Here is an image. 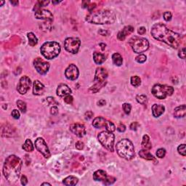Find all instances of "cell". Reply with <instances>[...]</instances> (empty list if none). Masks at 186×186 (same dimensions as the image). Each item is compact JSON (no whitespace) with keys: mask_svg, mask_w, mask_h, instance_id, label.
Here are the masks:
<instances>
[{"mask_svg":"<svg viewBox=\"0 0 186 186\" xmlns=\"http://www.w3.org/2000/svg\"><path fill=\"white\" fill-rule=\"evenodd\" d=\"M115 181H116L115 177H109V176H108L107 178H106L104 181H103V184H105V185H111V184L114 183Z\"/></svg>","mask_w":186,"mask_h":186,"instance_id":"74e56055","label":"cell"},{"mask_svg":"<svg viewBox=\"0 0 186 186\" xmlns=\"http://www.w3.org/2000/svg\"><path fill=\"white\" fill-rule=\"evenodd\" d=\"M81 41L79 38L70 37L67 38L64 42L65 49L68 52H71L72 54L77 53L80 47Z\"/></svg>","mask_w":186,"mask_h":186,"instance_id":"30bf717a","label":"cell"},{"mask_svg":"<svg viewBox=\"0 0 186 186\" xmlns=\"http://www.w3.org/2000/svg\"><path fill=\"white\" fill-rule=\"evenodd\" d=\"M12 117H13L14 119H17L20 118V113H19V111L16 110V109H14L13 111H12Z\"/></svg>","mask_w":186,"mask_h":186,"instance_id":"ee69618b","label":"cell"},{"mask_svg":"<svg viewBox=\"0 0 186 186\" xmlns=\"http://www.w3.org/2000/svg\"><path fill=\"white\" fill-rule=\"evenodd\" d=\"M151 93L154 97L160 100H164L174 93V88L166 85H155L152 87Z\"/></svg>","mask_w":186,"mask_h":186,"instance_id":"8992f818","label":"cell"},{"mask_svg":"<svg viewBox=\"0 0 186 186\" xmlns=\"http://www.w3.org/2000/svg\"><path fill=\"white\" fill-rule=\"evenodd\" d=\"M107 77H108L107 71L103 68L101 67L98 68L96 69V72H95L94 82H95V84L105 83V82H106V79Z\"/></svg>","mask_w":186,"mask_h":186,"instance_id":"5bb4252c","label":"cell"},{"mask_svg":"<svg viewBox=\"0 0 186 186\" xmlns=\"http://www.w3.org/2000/svg\"><path fill=\"white\" fill-rule=\"evenodd\" d=\"M100 46H101V49H102V50H105V49H106V44H103V43H101V44H100Z\"/></svg>","mask_w":186,"mask_h":186,"instance_id":"6f0895ef","label":"cell"},{"mask_svg":"<svg viewBox=\"0 0 186 186\" xmlns=\"http://www.w3.org/2000/svg\"><path fill=\"white\" fill-rule=\"evenodd\" d=\"M122 108H123V110L124 111L125 114H130L132 109V106L130 103H124V104L122 105Z\"/></svg>","mask_w":186,"mask_h":186,"instance_id":"8d00e7d4","label":"cell"},{"mask_svg":"<svg viewBox=\"0 0 186 186\" xmlns=\"http://www.w3.org/2000/svg\"><path fill=\"white\" fill-rule=\"evenodd\" d=\"M179 57L182 59H185V47H182L180 50H179V54H178Z\"/></svg>","mask_w":186,"mask_h":186,"instance_id":"7bdbcfd3","label":"cell"},{"mask_svg":"<svg viewBox=\"0 0 186 186\" xmlns=\"http://www.w3.org/2000/svg\"><path fill=\"white\" fill-rule=\"evenodd\" d=\"M117 153L122 158L131 160L135 156V148L132 143L128 139H122L116 146Z\"/></svg>","mask_w":186,"mask_h":186,"instance_id":"277c9868","label":"cell"},{"mask_svg":"<svg viewBox=\"0 0 186 186\" xmlns=\"http://www.w3.org/2000/svg\"><path fill=\"white\" fill-rule=\"evenodd\" d=\"M31 79L26 76H23L20 78V82L17 86V90L19 93L21 95H24L27 93L31 86Z\"/></svg>","mask_w":186,"mask_h":186,"instance_id":"4fadbf2b","label":"cell"},{"mask_svg":"<svg viewBox=\"0 0 186 186\" xmlns=\"http://www.w3.org/2000/svg\"><path fill=\"white\" fill-rule=\"evenodd\" d=\"M70 130L79 138H82L86 135L85 127L81 124H72L70 126Z\"/></svg>","mask_w":186,"mask_h":186,"instance_id":"e0dca14e","label":"cell"},{"mask_svg":"<svg viewBox=\"0 0 186 186\" xmlns=\"http://www.w3.org/2000/svg\"><path fill=\"white\" fill-rule=\"evenodd\" d=\"M79 182V179L74 176H68L63 180L65 185H76Z\"/></svg>","mask_w":186,"mask_h":186,"instance_id":"484cf974","label":"cell"},{"mask_svg":"<svg viewBox=\"0 0 186 186\" xmlns=\"http://www.w3.org/2000/svg\"><path fill=\"white\" fill-rule=\"evenodd\" d=\"M44 92V86L41 83L39 80L34 81V88H33V93L35 95H41Z\"/></svg>","mask_w":186,"mask_h":186,"instance_id":"ffe728a7","label":"cell"},{"mask_svg":"<svg viewBox=\"0 0 186 186\" xmlns=\"http://www.w3.org/2000/svg\"><path fill=\"white\" fill-rule=\"evenodd\" d=\"M146 60H147V57L143 54H140L138 56H137L135 58L136 61L139 63H143L144 62L146 61Z\"/></svg>","mask_w":186,"mask_h":186,"instance_id":"d590c367","label":"cell"},{"mask_svg":"<svg viewBox=\"0 0 186 186\" xmlns=\"http://www.w3.org/2000/svg\"><path fill=\"white\" fill-rule=\"evenodd\" d=\"M35 147L39 153L42 154L44 158H48L50 157V152L47 143L42 138H39L35 141Z\"/></svg>","mask_w":186,"mask_h":186,"instance_id":"8fae6325","label":"cell"},{"mask_svg":"<svg viewBox=\"0 0 186 186\" xmlns=\"http://www.w3.org/2000/svg\"><path fill=\"white\" fill-rule=\"evenodd\" d=\"M106 101H105V100H103V99L100 100V101L98 102V106H105V105H106Z\"/></svg>","mask_w":186,"mask_h":186,"instance_id":"f5cc1de1","label":"cell"},{"mask_svg":"<svg viewBox=\"0 0 186 186\" xmlns=\"http://www.w3.org/2000/svg\"><path fill=\"white\" fill-rule=\"evenodd\" d=\"M79 69L74 64H70L65 71V75L69 80H76L79 77Z\"/></svg>","mask_w":186,"mask_h":186,"instance_id":"9a60e30c","label":"cell"},{"mask_svg":"<svg viewBox=\"0 0 186 186\" xmlns=\"http://www.w3.org/2000/svg\"><path fill=\"white\" fill-rule=\"evenodd\" d=\"M112 60L114 65L117 66H121L123 63V58L119 53H114L112 55Z\"/></svg>","mask_w":186,"mask_h":186,"instance_id":"83f0119b","label":"cell"},{"mask_svg":"<svg viewBox=\"0 0 186 186\" xmlns=\"http://www.w3.org/2000/svg\"><path fill=\"white\" fill-rule=\"evenodd\" d=\"M98 140L102 144L103 147L106 148L107 150L111 152H114V141H115V136L113 132L109 131L101 132L98 136Z\"/></svg>","mask_w":186,"mask_h":186,"instance_id":"52a82bcc","label":"cell"},{"mask_svg":"<svg viewBox=\"0 0 186 186\" xmlns=\"http://www.w3.org/2000/svg\"><path fill=\"white\" fill-rule=\"evenodd\" d=\"M23 162L19 157L10 155L4 161L3 173L6 179L10 183H15L20 177Z\"/></svg>","mask_w":186,"mask_h":186,"instance_id":"7a4b0ae2","label":"cell"},{"mask_svg":"<svg viewBox=\"0 0 186 186\" xmlns=\"http://www.w3.org/2000/svg\"><path fill=\"white\" fill-rule=\"evenodd\" d=\"M84 147H85V145H84L83 142H82V141H78L76 143V148L78 150H82Z\"/></svg>","mask_w":186,"mask_h":186,"instance_id":"bcb514c9","label":"cell"},{"mask_svg":"<svg viewBox=\"0 0 186 186\" xmlns=\"http://www.w3.org/2000/svg\"><path fill=\"white\" fill-rule=\"evenodd\" d=\"M177 151L178 153H179L180 155L183 156H185L186 155V150H185V144H182L179 145L177 148Z\"/></svg>","mask_w":186,"mask_h":186,"instance_id":"e575fe53","label":"cell"},{"mask_svg":"<svg viewBox=\"0 0 186 186\" xmlns=\"http://www.w3.org/2000/svg\"><path fill=\"white\" fill-rule=\"evenodd\" d=\"M93 126L97 129H101L102 127H106V131L113 132L116 130V126L111 122L106 120L103 117H97L93 120Z\"/></svg>","mask_w":186,"mask_h":186,"instance_id":"9c48e42d","label":"cell"},{"mask_svg":"<svg viewBox=\"0 0 186 186\" xmlns=\"http://www.w3.org/2000/svg\"><path fill=\"white\" fill-rule=\"evenodd\" d=\"M117 130H118L119 132H124L126 130V127H125L124 124L121 123V124H119L118 127H117Z\"/></svg>","mask_w":186,"mask_h":186,"instance_id":"c3c4849f","label":"cell"},{"mask_svg":"<svg viewBox=\"0 0 186 186\" xmlns=\"http://www.w3.org/2000/svg\"><path fill=\"white\" fill-rule=\"evenodd\" d=\"M139 127H140V124H138V122H132V123L130 124V129H131L132 130H134V131H136Z\"/></svg>","mask_w":186,"mask_h":186,"instance_id":"f6af8a7d","label":"cell"},{"mask_svg":"<svg viewBox=\"0 0 186 186\" xmlns=\"http://www.w3.org/2000/svg\"><path fill=\"white\" fill-rule=\"evenodd\" d=\"M139 155L141 158H144V159L148 160V161H155V157L148 151V150H145V149H143L139 152Z\"/></svg>","mask_w":186,"mask_h":186,"instance_id":"d4e9b609","label":"cell"},{"mask_svg":"<svg viewBox=\"0 0 186 186\" xmlns=\"http://www.w3.org/2000/svg\"><path fill=\"white\" fill-rule=\"evenodd\" d=\"M34 66L37 72L42 75L47 74L50 68V63L40 58H37L34 60Z\"/></svg>","mask_w":186,"mask_h":186,"instance_id":"7c38bea8","label":"cell"},{"mask_svg":"<svg viewBox=\"0 0 186 186\" xmlns=\"http://www.w3.org/2000/svg\"><path fill=\"white\" fill-rule=\"evenodd\" d=\"M20 182H21L22 185H25L28 183V179H27V177L25 175H22L21 178H20Z\"/></svg>","mask_w":186,"mask_h":186,"instance_id":"f907efd6","label":"cell"},{"mask_svg":"<svg viewBox=\"0 0 186 186\" xmlns=\"http://www.w3.org/2000/svg\"><path fill=\"white\" fill-rule=\"evenodd\" d=\"M151 32L154 39L166 43L174 49L179 47L182 40L180 35L169 29L166 25L161 23H156L153 25Z\"/></svg>","mask_w":186,"mask_h":186,"instance_id":"6da1fadb","label":"cell"},{"mask_svg":"<svg viewBox=\"0 0 186 186\" xmlns=\"http://www.w3.org/2000/svg\"><path fill=\"white\" fill-rule=\"evenodd\" d=\"M165 111V107L162 105L154 104L152 106V113L153 117H159L160 116L164 114Z\"/></svg>","mask_w":186,"mask_h":186,"instance_id":"44dd1931","label":"cell"},{"mask_svg":"<svg viewBox=\"0 0 186 186\" xmlns=\"http://www.w3.org/2000/svg\"><path fill=\"white\" fill-rule=\"evenodd\" d=\"M27 37H28V44H29L30 46L34 47V46L37 44L38 39H37V38H36V36H35V34H34V33H32V32L28 33V34H27Z\"/></svg>","mask_w":186,"mask_h":186,"instance_id":"f1b7e54d","label":"cell"},{"mask_svg":"<svg viewBox=\"0 0 186 186\" xmlns=\"http://www.w3.org/2000/svg\"><path fill=\"white\" fill-rule=\"evenodd\" d=\"M172 13L170 12H169V11H166V12H165L164 13V19L166 21H169V20H171L172 19Z\"/></svg>","mask_w":186,"mask_h":186,"instance_id":"60d3db41","label":"cell"},{"mask_svg":"<svg viewBox=\"0 0 186 186\" xmlns=\"http://www.w3.org/2000/svg\"><path fill=\"white\" fill-rule=\"evenodd\" d=\"M131 84L134 87H138L141 85V79L139 76H134L131 77Z\"/></svg>","mask_w":186,"mask_h":186,"instance_id":"4dcf8cb0","label":"cell"},{"mask_svg":"<svg viewBox=\"0 0 186 186\" xmlns=\"http://www.w3.org/2000/svg\"><path fill=\"white\" fill-rule=\"evenodd\" d=\"M138 34H140V35H143L145 34V33L146 32V29L145 27H140L139 28H138Z\"/></svg>","mask_w":186,"mask_h":186,"instance_id":"816d5d0a","label":"cell"},{"mask_svg":"<svg viewBox=\"0 0 186 186\" xmlns=\"http://www.w3.org/2000/svg\"><path fill=\"white\" fill-rule=\"evenodd\" d=\"M4 1H1V2H0V6H1V5H2V4H4Z\"/></svg>","mask_w":186,"mask_h":186,"instance_id":"94428289","label":"cell"},{"mask_svg":"<svg viewBox=\"0 0 186 186\" xmlns=\"http://www.w3.org/2000/svg\"><path fill=\"white\" fill-rule=\"evenodd\" d=\"M95 5H96V4H95V3H94V4H91V5H89L88 6L89 10H90V12H92V11H93V9H94L95 7Z\"/></svg>","mask_w":186,"mask_h":186,"instance_id":"11a10c76","label":"cell"},{"mask_svg":"<svg viewBox=\"0 0 186 186\" xmlns=\"http://www.w3.org/2000/svg\"><path fill=\"white\" fill-rule=\"evenodd\" d=\"M93 59L95 63L98 65H101L106 60V56L101 52H95L93 53Z\"/></svg>","mask_w":186,"mask_h":186,"instance_id":"cb8c5ba5","label":"cell"},{"mask_svg":"<svg viewBox=\"0 0 186 186\" xmlns=\"http://www.w3.org/2000/svg\"><path fill=\"white\" fill-rule=\"evenodd\" d=\"M35 17L37 19H41V20H47L49 21H52L53 20V15L52 12L48 9H39L36 11L35 12Z\"/></svg>","mask_w":186,"mask_h":186,"instance_id":"2e32d148","label":"cell"},{"mask_svg":"<svg viewBox=\"0 0 186 186\" xmlns=\"http://www.w3.org/2000/svg\"><path fill=\"white\" fill-rule=\"evenodd\" d=\"M130 44L131 45L133 51L136 53H142L145 52L149 47V42L145 38L134 36L130 40Z\"/></svg>","mask_w":186,"mask_h":186,"instance_id":"ba28073f","label":"cell"},{"mask_svg":"<svg viewBox=\"0 0 186 186\" xmlns=\"http://www.w3.org/2000/svg\"><path fill=\"white\" fill-rule=\"evenodd\" d=\"M165 155H166V150H165L164 148L158 149V151H157V152H156L157 157H158V158H162L165 156Z\"/></svg>","mask_w":186,"mask_h":186,"instance_id":"f35d334b","label":"cell"},{"mask_svg":"<svg viewBox=\"0 0 186 186\" xmlns=\"http://www.w3.org/2000/svg\"><path fill=\"white\" fill-rule=\"evenodd\" d=\"M185 114H186L185 105H182V106H178V107H177L174 109V117L177 119L183 118V117H185Z\"/></svg>","mask_w":186,"mask_h":186,"instance_id":"7402d4cb","label":"cell"},{"mask_svg":"<svg viewBox=\"0 0 186 186\" xmlns=\"http://www.w3.org/2000/svg\"><path fill=\"white\" fill-rule=\"evenodd\" d=\"M58 113V109L57 106H52L50 109V114L52 115H57Z\"/></svg>","mask_w":186,"mask_h":186,"instance_id":"681fc988","label":"cell"},{"mask_svg":"<svg viewBox=\"0 0 186 186\" xmlns=\"http://www.w3.org/2000/svg\"><path fill=\"white\" fill-rule=\"evenodd\" d=\"M61 1H52V3L53 4H58V3H60Z\"/></svg>","mask_w":186,"mask_h":186,"instance_id":"91938a15","label":"cell"},{"mask_svg":"<svg viewBox=\"0 0 186 186\" xmlns=\"http://www.w3.org/2000/svg\"><path fill=\"white\" fill-rule=\"evenodd\" d=\"M116 17L112 10L103 9L90 12L86 16V20L93 24H111L115 22Z\"/></svg>","mask_w":186,"mask_h":186,"instance_id":"3957f363","label":"cell"},{"mask_svg":"<svg viewBox=\"0 0 186 186\" xmlns=\"http://www.w3.org/2000/svg\"><path fill=\"white\" fill-rule=\"evenodd\" d=\"M133 31H134V28L131 25H127V26H125L122 31H119L118 35H117V38H118L119 40L124 41L126 39L127 36L132 34Z\"/></svg>","mask_w":186,"mask_h":186,"instance_id":"ac0fdd59","label":"cell"},{"mask_svg":"<svg viewBox=\"0 0 186 186\" xmlns=\"http://www.w3.org/2000/svg\"><path fill=\"white\" fill-rule=\"evenodd\" d=\"M10 3L14 6H17L18 4V1H10Z\"/></svg>","mask_w":186,"mask_h":186,"instance_id":"9f6ffc18","label":"cell"},{"mask_svg":"<svg viewBox=\"0 0 186 186\" xmlns=\"http://www.w3.org/2000/svg\"><path fill=\"white\" fill-rule=\"evenodd\" d=\"M93 115H94L93 113L91 111H87V112H86V113H85V119H87V120H88V119H92V118H93Z\"/></svg>","mask_w":186,"mask_h":186,"instance_id":"7dc6e473","label":"cell"},{"mask_svg":"<svg viewBox=\"0 0 186 186\" xmlns=\"http://www.w3.org/2000/svg\"><path fill=\"white\" fill-rule=\"evenodd\" d=\"M72 93L71 89L65 84H60L57 89V95L59 97H66V95H71Z\"/></svg>","mask_w":186,"mask_h":186,"instance_id":"d6986e66","label":"cell"},{"mask_svg":"<svg viewBox=\"0 0 186 186\" xmlns=\"http://www.w3.org/2000/svg\"><path fill=\"white\" fill-rule=\"evenodd\" d=\"M49 3H50V1H39L37 3H36V6H35V7H34V9H36V10H38V9H41V7L47 5Z\"/></svg>","mask_w":186,"mask_h":186,"instance_id":"836d02e7","label":"cell"},{"mask_svg":"<svg viewBox=\"0 0 186 186\" xmlns=\"http://www.w3.org/2000/svg\"><path fill=\"white\" fill-rule=\"evenodd\" d=\"M73 101H74V98H73V97L71 95H66V97H64V101L67 104H71L73 103Z\"/></svg>","mask_w":186,"mask_h":186,"instance_id":"b9f144b4","label":"cell"},{"mask_svg":"<svg viewBox=\"0 0 186 186\" xmlns=\"http://www.w3.org/2000/svg\"><path fill=\"white\" fill-rule=\"evenodd\" d=\"M47 101L48 102V104L49 105H52V106H58V102H57L55 100V98H52V97H48V98H47Z\"/></svg>","mask_w":186,"mask_h":186,"instance_id":"ab89813d","label":"cell"},{"mask_svg":"<svg viewBox=\"0 0 186 186\" xmlns=\"http://www.w3.org/2000/svg\"><path fill=\"white\" fill-rule=\"evenodd\" d=\"M107 177V173L101 169L97 170L93 174V179L95 181H104Z\"/></svg>","mask_w":186,"mask_h":186,"instance_id":"603a6c76","label":"cell"},{"mask_svg":"<svg viewBox=\"0 0 186 186\" xmlns=\"http://www.w3.org/2000/svg\"><path fill=\"white\" fill-rule=\"evenodd\" d=\"M142 147L143 149H145V150H150L152 148V144L151 143L150 138L147 135H145L143 137V141H142Z\"/></svg>","mask_w":186,"mask_h":186,"instance_id":"4316f807","label":"cell"},{"mask_svg":"<svg viewBox=\"0 0 186 186\" xmlns=\"http://www.w3.org/2000/svg\"><path fill=\"white\" fill-rule=\"evenodd\" d=\"M40 50L44 58L52 60L60 54V46L56 42H47L42 44Z\"/></svg>","mask_w":186,"mask_h":186,"instance_id":"5b68a950","label":"cell"},{"mask_svg":"<svg viewBox=\"0 0 186 186\" xmlns=\"http://www.w3.org/2000/svg\"><path fill=\"white\" fill-rule=\"evenodd\" d=\"M51 185L50 183H48V182H44V183L42 184V185Z\"/></svg>","mask_w":186,"mask_h":186,"instance_id":"680465c9","label":"cell"},{"mask_svg":"<svg viewBox=\"0 0 186 186\" xmlns=\"http://www.w3.org/2000/svg\"><path fill=\"white\" fill-rule=\"evenodd\" d=\"M99 34H101V35H102V36H107L108 31H104V30H100Z\"/></svg>","mask_w":186,"mask_h":186,"instance_id":"db71d44e","label":"cell"},{"mask_svg":"<svg viewBox=\"0 0 186 186\" xmlns=\"http://www.w3.org/2000/svg\"><path fill=\"white\" fill-rule=\"evenodd\" d=\"M136 100L139 103L144 105L147 102V97L144 95H137Z\"/></svg>","mask_w":186,"mask_h":186,"instance_id":"d6a6232c","label":"cell"},{"mask_svg":"<svg viewBox=\"0 0 186 186\" xmlns=\"http://www.w3.org/2000/svg\"><path fill=\"white\" fill-rule=\"evenodd\" d=\"M23 149L26 152H32L34 151V148L31 140L27 139L25 141L24 144L23 145Z\"/></svg>","mask_w":186,"mask_h":186,"instance_id":"f546056e","label":"cell"},{"mask_svg":"<svg viewBox=\"0 0 186 186\" xmlns=\"http://www.w3.org/2000/svg\"><path fill=\"white\" fill-rule=\"evenodd\" d=\"M17 106L18 107L19 110L21 111L22 113L26 112V103L23 101H17Z\"/></svg>","mask_w":186,"mask_h":186,"instance_id":"1f68e13d","label":"cell"}]
</instances>
